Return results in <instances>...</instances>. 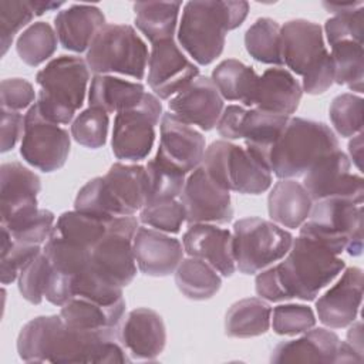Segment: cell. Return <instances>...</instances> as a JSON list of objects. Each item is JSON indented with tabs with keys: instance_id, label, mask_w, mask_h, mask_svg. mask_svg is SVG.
<instances>
[{
	"instance_id": "cell-1",
	"label": "cell",
	"mask_w": 364,
	"mask_h": 364,
	"mask_svg": "<svg viewBox=\"0 0 364 364\" xmlns=\"http://www.w3.org/2000/svg\"><path fill=\"white\" fill-rule=\"evenodd\" d=\"M18 357L26 363H128L117 328L77 330L61 316H38L17 337Z\"/></svg>"
},
{
	"instance_id": "cell-2",
	"label": "cell",
	"mask_w": 364,
	"mask_h": 364,
	"mask_svg": "<svg viewBox=\"0 0 364 364\" xmlns=\"http://www.w3.org/2000/svg\"><path fill=\"white\" fill-rule=\"evenodd\" d=\"M249 13L247 1H188L178 28V43L199 65L213 63L223 51L226 34Z\"/></svg>"
},
{
	"instance_id": "cell-3",
	"label": "cell",
	"mask_w": 364,
	"mask_h": 364,
	"mask_svg": "<svg viewBox=\"0 0 364 364\" xmlns=\"http://www.w3.org/2000/svg\"><path fill=\"white\" fill-rule=\"evenodd\" d=\"M337 149L338 139L328 125L290 117L267 155V168L279 179L299 178Z\"/></svg>"
},
{
	"instance_id": "cell-4",
	"label": "cell",
	"mask_w": 364,
	"mask_h": 364,
	"mask_svg": "<svg viewBox=\"0 0 364 364\" xmlns=\"http://www.w3.org/2000/svg\"><path fill=\"white\" fill-rule=\"evenodd\" d=\"M346 267L341 257L321 243L299 235L293 239L283 262L276 264L277 274L290 299L314 300Z\"/></svg>"
},
{
	"instance_id": "cell-5",
	"label": "cell",
	"mask_w": 364,
	"mask_h": 364,
	"mask_svg": "<svg viewBox=\"0 0 364 364\" xmlns=\"http://www.w3.org/2000/svg\"><path fill=\"white\" fill-rule=\"evenodd\" d=\"M36 81L40 85L37 108L44 118L55 124L74 121L82 107L90 81V68L81 57L60 55L41 68Z\"/></svg>"
},
{
	"instance_id": "cell-6",
	"label": "cell",
	"mask_w": 364,
	"mask_h": 364,
	"mask_svg": "<svg viewBox=\"0 0 364 364\" xmlns=\"http://www.w3.org/2000/svg\"><path fill=\"white\" fill-rule=\"evenodd\" d=\"M300 235L313 239L340 256H360L363 250V205L344 198H326L313 202Z\"/></svg>"
},
{
	"instance_id": "cell-7",
	"label": "cell",
	"mask_w": 364,
	"mask_h": 364,
	"mask_svg": "<svg viewBox=\"0 0 364 364\" xmlns=\"http://www.w3.org/2000/svg\"><path fill=\"white\" fill-rule=\"evenodd\" d=\"M148 58V47L132 26L105 24L87 50L85 63L95 75L117 73L142 80Z\"/></svg>"
},
{
	"instance_id": "cell-8",
	"label": "cell",
	"mask_w": 364,
	"mask_h": 364,
	"mask_svg": "<svg viewBox=\"0 0 364 364\" xmlns=\"http://www.w3.org/2000/svg\"><path fill=\"white\" fill-rule=\"evenodd\" d=\"M202 168L220 188L243 195H259L272 185V172L246 148L226 139L212 142L206 149Z\"/></svg>"
},
{
	"instance_id": "cell-9",
	"label": "cell",
	"mask_w": 364,
	"mask_h": 364,
	"mask_svg": "<svg viewBox=\"0 0 364 364\" xmlns=\"http://www.w3.org/2000/svg\"><path fill=\"white\" fill-rule=\"evenodd\" d=\"M233 257L243 274H256L282 260L293 243V235L257 216L243 218L233 225Z\"/></svg>"
},
{
	"instance_id": "cell-10",
	"label": "cell",
	"mask_w": 364,
	"mask_h": 364,
	"mask_svg": "<svg viewBox=\"0 0 364 364\" xmlns=\"http://www.w3.org/2000/svg\"><path fill=\"white\" fill-rule=\"evenodd\" d=\"M162 104L152 92L142 101L114 118L111 146L117 159L138 162L145 159L155 142V127L162 118Z\"/></svg>"
},
{
	"instance_id": "cell-11",
	"label": "cell",
	"mask_w": 364,
	"mask_h": 364,
	"mask_svg": "<svg viewBox=\"0 0 364 364\" xmlns=\"http://www.w3.org/2000/svg\"><path fill=\"white\" fill-rule=\"evenodd\" d=\"M71 148V134L60 124L41 115L36 102L24 115V129L20 144L23 159L41 172H54L64 166Z\"/></svg>"
},
{
	"instance_id": "cell-12",
	"label": "cell",
	"mask_w": 364,
	"mask_h": 364,
	"mask_svg": "<svg viewBox=\"0 0 364 364\" xmlns=\"http://www.w3.org/2000/svg\"><path fill=\"white\" fill-rule=\"evenodd\" d=\"M138 228L135 216L111 218L107 233L91 249V264L122 287L136 276L132 240Z\"/></svg>"
},
{
	"instance_id": "cell-13",
	"label": "cell",
	"mask_w": 364,
	"mask_h": 364,
	"mask_svg": "<svg viewBox=\"0 0 364 364\" xmlns=\"http://www.w3.org/2000/svg\"><path fill=\"white\" fill-rule=\"evenodd\" d=\"M283 64L296 75H310L333 61L324 46L323 28L310 20L294 18L280 27Z\"/></svg>"
},
{
	"instance_id": "cell-14",
	"label": "cell",
	"mask_w": 364,
	"mask_h": 364,
	"mask_svg": "<svg viewBox=\"0 0 364 364\" xmlns=\"http://www.w3.org/2000/svg\"><path fill=\"white\" fill-rule=\"evenodd\" d=\"M351 161L341 149H337L303 175V186L313 202L326 198H344L363 205L364 181L361 175L350 172Z\"/></svg>"
},
{
	"instance_id": "cell-15",
	"label": "cell",
	"mask_w": 364,
	"mask_h": 364,
	"mask_svg": "<svg viewBox=\"0 0 364 364\" xmlns=\"http://www.w3.org/2000/svg\"><path fill=\"white\" fill-rule=\"evenodd\" d=\"M185 208L186 222L193 223H228L233 218V206L229 191L220 188L206 171L196 168L186 181L179 196Z\"/></svg>"
},
{
	"instance_id": "cell-16",
	"label": "cell",
	"mask_w": 364,
	"mask_h": 364,
	"mask_svg": "<svg viewBox=\"0 0 364 364\" xmlns=\"http://www.w3.org/2000/svg\"><path fill=\"white\" fill-rule=\"evenodd\" d=\"M199 75V68L173 40L152 44L148 58V85L159 100H168Z\"/></svg>"
},
{
	"instance_id": "cell-17",
	"label": "cell",
	"mask_w": 364,
	"mask_h": 364,
	"mask_svg": "<svg viewBox=\"0 0 364 364\" xmlns=\"http://www.w3.org/2000/svg\"><path fill=\"white\" fill-rule=\"evenodd\" d=\"M169 109L181 121L198 125L202 131L216 127L225 107L223 98L210 77L198 75L169 100Z\"/></svg>"
},
{
	"instance_id": "cell-18",
	"label": "cell",
	"mask_w": 364,
	"mask_h": 364,
	"mask_svg": "<svg viewBox=\"0 0 364 364\" xmlns=\"http://www.w3.org/2000/svg\"><path fill=\"white\" fill-rule=\"evenodd\" d=\"M363 299V270L347 267L338 282L316 300L318 320L328 328H344L357 320Z\"/></svg>"
},
{
	"instance_id": "cell-19",
	"label": "cell",
	"mask_w": 364,
	"mask_h": 364,
	"mask_svg": "<svg viewBox=\"0 0 364 364\" xmlns=\"http://www.w3.org/2000/svg\"><path fill=\"white\" fill-rule=\"evenodd\" d=\"M40 191L41 181L33 171L16 161L3 164L0 166L1 225L36 212Z\"/></svg>"
},
{
	"instance_id": "cell-20",
	"label": "cell",
	"mask_w": 364,
	"mask_h": 364,
	"mask_svg": "<svg viewBox=\"0 0 364 364\" xmlns=\"http://www.w3.org/2000/svg\"><path fill=\"white\" fill-rule=\"evenodd\" d=\"M159 125L161 138L156 152L185 173L199 168L206 149L205 136L172 112H164Z\"/></svg>"
},
{
	"instance_id": "cell-21",
	"label": "cell",
	"mask_w": 364,
	"mask_h": 364,
	"mask_svg": "<svg viewBox=\"0 0 364 364\" xmlns=\"http://www.w3.org/2000/svg\"><path fill=\"white\" fill-rule=\"evenodd\" d=\"M125 351L136 360H155L165 348L166 328L162 317L152 309L131 310L118 331Z\"/></svg>"
},
{
	"instance_id": "cell-22",
	"label": "cell",
	"mask_w": 364,
	"mask_h": 364,
	"mask_svg": "<svg viewBox=\"0 0 364 364\" xmlns=\"http://www.w3.org/2000/svg\"><path fill=\"white\" fill-rule=\"evenodd\" d=\"M132 247L138 269L152 277H165L175 273L185 252L178 239L145 226L136 229Z\"/></svg>"
},
{
	"instance_id": "cell-23",
	"label": "cell",
	"mask_w": 364,
	"mask_h": 364,
	"mask_svg": "<svg viewBox=\"0 0 364 364\" xmlns=\"http://www.w3.org/2000/svg\"><path fill=\"white\" fill-rule=\"evenodd\" d=\"M232 243V232L213 223L189 225L182 236V246L188 256L208 262L225 277L232 276L236 270Z\"/></svg>"
},
{
	"instance_id": "cell-24",
	"label": "cell",
	"mask_w": 364,
	"mask_h": 364,
	"mask_svg": "<svg viewBox=\"0 0 364 364\" xmlns=\"http://www.w3.org/2000/svg\"><path fill=\"white\" fill-rule=\"evenodd\" d=\"M105 24L104 13L94 4H71L54 17V30L60 44L74 53L88 50Z\"/></svg>"
},
{
	"instance_id": "cell-25",
	"label": "cell",
	"mask_w": 364,
	"mask_h": 364,
	"mask_svg": "<svg viewBox=\"0 0 364 364\" xmlns=\"http://www.w3.org/2000/svg\"><path fill=\"white\" fill-rule=\"evenodd\" d=\"M301 95V85L289 70L272 67L259 75L252 107L290 117L297 111Z\"/></svg>"
},
{
	"instance_id": "cell-26",
	"label": "cell",
	"mask_w": 364,
	"mask_h": 364,
	"mask_svg": "<svg viewBox=\"0 0 364 364\" xmlns=\"http://www.w3.org/2000/svg\"><path fill=\"white\" fill-rule=\"evenodd\" d=\"M340 338L327 328H310L294 340L279 343L272 351L273 363H336Z\"/></svg>"
},
{
	"instance_id": "cell-27",
	"label": "cell",
	"mask_w": 364,
	"mask_h": 364,
	"mask_svg": "<svg viewBox=\"0 0 364 364\" xmlns=\"http://www.w3.org/2000/svg\"><path fill=\"white\" fill-rule=\"evenodd\" d=\"M313 200L303 186L294 179H280L267 196V210L272 222L279 226L296 229L309 218Z\"/></svg>"
},
{
	"instance_id": "cell-28",
	"label": "cell",
	"mask_w": 364,
	"mask_h": 364,
	"mask_svg": "<svg viewBox=\"0 0 364 364\" xmlns=\"http://www.w3.org/2000/svg\"><path fill=\"white\" fill-rule=\"evenodd\" d=\"M124 216H134L146 202V169L139 164H112L102 176Z\"/></svg>"
},
{
	"instance_id": "cell-29",
	"label": "cell",
	"mask_w": 364,
	"mask_h": 364,
	"mask_svg": "<svg viewBox=\"0 0 364 364\" xmlns=\"http://www.w3.org/2000/svg\"><path fill=\"white\" fill-rule=\"evenodd\" d=\"M145 87L141 82L122 80L114 75H94L88 90L90 107L100 108L107 114L136 107L144 95Z\"/></svg>"
},
{
	"instance_id": "cell-30",
	"label": "cell",
	"mask_w": 364,
	"mask_h": 364,
	"mask_svg": "<svg viewBox=\"0 0 364 364\" xmlns=\"http://www.w3.org/2000/svg\"><path fill=\"white\" fill-rule=\"evenodd\" d=\"M289 115H282L259 108L246 109L242 124V139L246 149L267 166V155L284 129Z\"/></svg>"
},
{
	"instance_id": "cell-31",
	"label": "cell",
	"mask_w": 364,
	"mask_h": 364,
	"mask_svg": "<svg viewBox=\"0 0 364 364\" xmlns=\"http://www.w3.org/2000/svg\"><path fill=\"white\" fill-rule=\"evenodd\" d=\"M124 313L125 300L112 306H102L84 297H73L60 310L65 326L77 330L117 328Z\"/></svg>"
},
{
	"instance_id": "cell-32",
	"label": "cell",
	"mask_w": 364,
	"mask_h": 364,
	"mask_svg": "<svg viewBox=\"0 0 364 364\" xmlns=\"http://www.w3.org/2000/svg\"><path fill=\"white\" fill-rule=\"evenodd\" d=\"M272 307L259 297L233 303L225 316V334L235 338L257 337L270 328Z\"/></svg>"
},
{
	"instance_id": "cell-33",
	"label": "cell",
	"mask_w": 364,
	"mask_h": 364,
	"mask_svg": "<svg viewBox=\"0 0 364 364\" xmlns=\"http://www.w3.org/2000/svg\"><path fill=\"white\" fill-rule=\"evenodd\" d=\"M181 7V1H136L135 26L151 44L173 40Z\"/></svg>"
},
{
	"instance_id": "cell-34",
	"label": "cell",
	"mask_w": 364,
	"mask_h": 364,
	"mask_svg": "<svg viewBox=\"0 0 364 364\" xmlns=\"http://www.w3.org/2000/svg\"><path fill=\"white\" fill-rule=\"evenodd\" d=\"M210 78L223 100L240 101L243 105L252 107L259 78L252 67L239 60L228 58L213 68Z\"/></svg>"
},
{
	"instance_id": "cell-35",
	"label": "cell",
	"mask_w": 364,
	"mask_h": 364,
	"mask_svg": "<svg viewBox=\"0 0 364 364\" xmlns=\"http://www.w3.org/2000/svg\"><path fill=\"white\" fill-rule=\"evenodd\" d=\"M175 283L179 291L189 300L202 301L213 297L220 286L222 277L208 262L199 257H185L175 270Z\"/></svg>"
},
{
	"instance_id": "cell-36",
	"label": "cell",
	"mask_w": 364,
	"mask_h": 364,
	"mask_svg": "<svg viewBox=\"0 0 364 364\" xmlns=\"http://www.w3.org/2000/svg\"><path fill=\"white\" fill-rule=\"evenodd\" d=\"M109 219L74 209L58 216L54 230L65 240L91 250L107 233Z\"/></svg>"
},
{
	"instance_id": "cell-37",
	"label": "cell",
	"mask_w": 364,
	"mask_h": 364,
	"mask_svg": "<svg viewBox=\"0 0 364 364\" xmlns=\"http://www.w3.org/2000/svg\"><path fill=\"white\" fill-rule=\"evenodd\" d=\"M146 203L178 199L183 191L186 173L165 159L161 154L148 161L146 166ZM144 205V206H145Z\"/></svg>"
},
{
	"instance_id": "cell-38",
	"label": "cell",
	"mask_w": 364,
	"mask_h": 364,
	"mask_svg": "<svg viewBox=\"0 0 364 364\" xmlns=\"http://www.w3.org/2000/svg\"><path fill=\"white\" fill-rule=\"evenodd\" d=\"M280 24L269 17L257 18L245 33L246 51L259 63L282 65Z\"/></svg>"
},
{
	"instance_id": "cell-39",
	"label": "cell",
	"mask_w": 364,
	"mask_h": 364,
	"mask_svg": "<svg viewBox=\"0 0 364 364\" xmlns=\"http://www.w3.org/2000/svg\"><path fill=\"white\" fill-rule=\"evenodd\" d=\"M330 47V55L334 64V82L361 94L364 80L363 44L353 40H343Z\"/></svg>"
},
{
	"instance_id": "cell-40",
	"label": "cell",
	"mask_w": 364,
	"mask_h": 364,
	"mask_svg": "<svg viewBox=\"0 0 364 364\" xmlns=\"http://www.w3.org/2000/svg\"><path fill=\"white\" fill-rule=\"evenodd\" d=\"M57 44L58 37L55 30L46 21H37L18 36L16 50L24 64L37 67L55 53Z\"/></svg>"
},
{
	"instance_id": "cell-41",
	"label": "cell",
	"mask_w": 364,
	"mask_h": 364,
	"mask_svg": "<svg viewBox=\"0 0 364 364\" xmlns=\"http://www.w3.org/2000/svg\"><path fill=\"white\" fill-rule=\"evenodd\" d=\"M74 209L101 218L124 216L121 208L108 191L102 176L90 179L77 193Z\"/></svg>"
},
{
	"instance_id": "cell-42",
	"label": "cell",
	"mask_w": 364,
	"mask_h": 364,
	"mask_svg": "<svg viewBox=\"0 0 364 364\" xmlns=\"http://www.w3.org/2000/svg\"><path fill=\"white\" fill-rule=\"evenodd\" d=\"M108 127V114L100 108L88 107L74 118L70 134L77 144L85 148L98 149L107 142Z\"/></svg>"
},
{
	"instance_id": "cell-43",
	"label": "cell",
	"mask_w": 364,
	"mask_h": 364,
	"mask_svg": "<svg viewBox=\"0 0 364 364\" xmlns=\"http://www.w3.org/2000/svg\"><path fill=\"white\" fill-rule=\"evenodd\" d=\"M363 98L353 92H344L333 98L328 115L338 135L348 138L363 131Z\"/></svg>"
},
{
	"instance_id": "cell-44",
	"label": "cell",
	"mask_w": 364,
	"mask_h": 364,
	"mask_svg": "<svg viewBox=\"0 0 364 364\" xmlns=\"http://www.w3.org/2000/svg\"><path fill=\"white\" fill-rule=\"evenodd\" d=\"M55 216L51 210L37 209L36 212L21 216L4 226L11 237L17 242L27 245H38L41 246L50 237L54 229Z\"/></svg>"
},
{
	"instance_id": "cell-45",
	"label": "cell",
	"mask_w": 364,
	"mask_h": 364,
	"mask_svg": "<svg viewBox=\"0 0 364 364\" xmlns=\"http://www.w3.org/2000/svg\"><path fill=\"white\" fill-rule=\"evenodd\" d=\"M43 249L38 245H27L11 237L10 232L1 226V263L0 279L3 284L13 283L18 279L21 269Z\"/></svg>"
},
{
	"instance_id": "cell-46",
	"label": "cell",
	"mask_w": 364,
	"mask_h": 364,
	"mask_svg": "<svg viewBox=\"0 0 364 364\" xmlns=\"http://www.w3.org/2000/svg\"><path fill=\"white\" fill-rule=\"evenodd\" d=\"M139 220L165 233H179L182 223L186 220V215L182 202L171 199L146 203L139 210Z\"/></svg>"
},
{
	"instance_id": "cell-47",
	"label": "cell",
	"mask_w": 364,
	"mask_h": 364,
	"mask_svg": "<svg viewBox=\"0 0 364 364\" xmlns=\"http://www.w3.org/2000/svg\"><path fill=\"white\" fill-rule=\"evenodd\" d=\"M270 326L280 336L301 334L316 326V316L306 304H279L272 310Z\"/></svg>"
},
{
	"instance_id": "cell-48",
	"label": "cell",
	"mask_w": 364,
	"mask_h": 364,
	"mask_svg": "<svg viewBox=\"0 0 364 364\" xmlns=\"http://www.w3.org/2000/svg\"><path fill=\"white\" fill-rule=\"evenodd\" d=\"M50 262L41 250L36 255L18 274V291L31 304H40L44 299L50 277Z\"/></svg>"
},
{
	"instance_id": "cell-49",
	"label": "cell",
	"mask_w": 364,
	"mask_h": 364,
	"mask_svg": "<svg viewBox=\"0 0 364 364\" xmlns=\"http://www.w3.org/2000/svg\"><path fill=\"white\" fill-rule=\"evenodd\" d=\"M34 11L30 6V1H0V43H1V55L10 48L14 36L27 26L33 17Z\"/></svg>"
},
{
	"instance_id": "cell-50",
	"label": "cell",
	"mask_w": 364,
	"mask_h": 364,
	"mask_svg": "<svg viewBox=\"0 0 364 364\" xmlns=\"http://www.w3.org/2000/svg\"><path fill=\"white\" fill-rule=\"evenodd\" d=\"M364 4L340 13L334 14L328 18L324 24L326 37L330 46L343 41V40H353L355 43L363 44V21H364Z\"/></svg>"
},
{
	"instance_id": "cell-51",
	"label": "cell",
	"mask_w": 364,
	"mask_h": 364,
	"mask_svg": "<svg viewBox=\"0 0 364 364\" xmlns=\"http://www.w3.org/2000/svg\"><path fill=\"white\" fill-rule=\"evenodd\" d=\"M0 98L1 109L20 112L34 104L36 92L31 82L24 78H6L0 84Z\"/></svg>"
},
{
	"instance_id": "cell-52",
	"label": "cell",
	"mask_w": 364,
	"mask_h": 364,
	"mask_svg": "<svg viewBox=\"0 0 364 364\" xmlns=\"http://www.w3.org/2000/svg\"><path fill=\"white\" fill-rule=\"evenodd\" d=\"M256 293L260 299L267 301H283L289 300L284 287L277 274L276 266H269L259 272L255 280Z\"/></svg>"
},
{
	"instance_id": "cell-53",
	"label": "cell",
	"mask_w": 364,
	"mask_h": 364,
	"mask_svg": "<svg viewBox=\"0 0 364 364\" xmlns=\"http://www.w3.org/2000/svg\"><path fill=\"white\" fill-rule=\"evenodd\" d=\"M245 114H246V108H243L240 105H228L223 109V112L216 124L218 134L226 141L240 139Z\"/></svg>"
},
{
	"instance_id": "cell-54",
	"label": "cell",
	"mask_w": 364,
	"mask_h": 364,
	"mask_svg": "<svg viewBox=\"0 0 364 364\" xmlns=\"http://www.w3.org/2000/svg\"><path fill=\"white\" fill-rule=\"evenodd\" d=\"M1 152L14 148L20 136H23L24 117L18 111L1 109Z\"/></svg>"
},
{
	"instance_id": "cell-55",
	"label": "cell",
	"mask_w": 364,
	"mask_h": 364,
	"mask_svg": "<svg viewBox=\"0 0 364 364\" xmlns=\"http://www.w3.org/2000/svg\"><path fill=\"white\" fill-rule=\"evenodd\" d=\"M354 350H357L360 354H363V323L358 320L353 321L350 324V328L347 331V340H346Z\"/></svg>"
},
{
	"instance_id": "cell-56",
	"label": "cell",
	"mask_w": 364,
	"mask_h": 364,
	"mask_svg": "<svg viewBox=\"0 0 364 364\" xmlns=\"http://www.w3.org/2000/svg\"><path fill=\"white\" fill-rule=\"evenodd\" d=\"M353 139L348 142V152L350 159L357 166L358 171H361V161H363V132L351 136Z\"/></svg>"
},
{
	"instance_id": "cell-57",
	"label": "cell",
	"mask_w": 364,
	"mask_h": 364,
	"mask_svg": "<svg viewBox=\"0 0 364 364\" xmlns=\"http://www.w3.org/2000/svg\"><path fill=\"white\" fill-rule=\"evenodd\" d=\"M30 6H31V9H33V11H34V14L36 16H41V14H44L46 11H53V10H58L60 7H63L64 6V3L63 1H51V0H46V1H43V0H31L30 1Z\"/></svg>"
}]
</instances>
